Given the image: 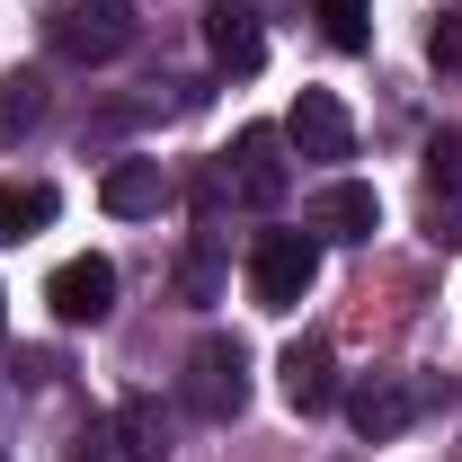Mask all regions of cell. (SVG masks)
Masks as SVG:
<instances>
[{"instance_id": "obj_9", "label": "cell", "mask_w": 462, "mask_h": 462, "mask_svg": "<svg viewBox=\"0 0 462 462\" xmlns=\"http://www.w3.org/2000/svg\"><path fill=\"white\" fill-rule=\"evenodd\" d=\"M98 205L125 214V223H134V214H161V205H170V170H161V161H116L107 187H98Z\"/></svg>"}, {"instance_id": "obj_1", "label": "cell", "mask_w": 462, "mask_h": 462, "mask_svg": "<svg viewBox=\"0 0 462 462\" xmlns=\"http://www.w3.org/2000/svg\"><path fill=\"white\" fill-rule=\"evenodd\" d=\"M320 276V240L311 231H258V249H249V302L258 311H293L302 293Z\"/></svg>"}, {"instance_id": "obj_5", "label": "cell", "mask_w": 462, "mask_h": 462, "mask_svg": "<svg viewBox=\"0 0 462 462\" xmlns=\"http://www.w3.org/2000/svg\"><path fill=\"white\" fill-rule=\"evenodd\" d=\"M285 143L302 161H346V152H356V116L338 107V89H302L293 116H285Z\"/></svg>"}, {"instance_id": "obj_3", "label": "cell", "mask_w": 462, "mask_h": 462, "mask_svg": "<svg viewBox=\"0 0 462 462\" xmlns=\"http://www.w3.org/2000/svg\"><path fill=\"white\" fill-rule=\"evenodd\" d=\"M134 45V9L125 0H71L54 18V54H71V62H116Z\"/></svg>"}, {"instance_id": "obj_4", "label": "cell", "mask_w": 462, "mask_h": 462, "mask_svg": "<svg viewBox=\"0 0 462 462\" xmlns=\"http://www.w3.org/2000/svg\"><path fill=\"white\" fill-rule=\"evenodd\" d=\"M45 302H54L62 329H98L116 311V267L107 258H62L54 276H45Z\"/></svg>"}, {"instance_id": "obj_12", "label": "cell", "mask_w": 462, "mask_h": 462, "mask_svg": "<svg viewBox=\"0 0 462 462\" xmlns=\"http://www.w3.org/2000/svg\"><path fill=\"white\" fill-rule=\"evenodd\" d=\"M62 214L54 187H0V249H18V240H36V231Z\"/></svg>"}, {"instance_id": "obj_13", "label": "cell", "mask_w": 462, "mask_h": 462, "mask_svg": "<svg viewBox=\"0 0 462 462\" xmlns=\"http://www.w3.org/2000/svg\"><path fill=\"white\" fill-rule=\"evenodd\" d=\"M45 125V80L36 71H9L0 80V143H18V134H36Z\"/></svg>"}, {"instance_id": "obj_7", "label": "cell", "mask_w": 462, "mask_h": 462, "mask_svg": "<svg viewBox=\"0 0 462 462\" xmlns=\"http://www.w3.org/2000/svg\"><path fill=\"white\" fill-rule=\"evenodd\" d=\"M311 231H329V240H374V231H383V196L356 187V178H338V187L311 196Z\"/></svg>"}, {"instance_id": "obj_10", "label": "cell", "mask_w": 462, "mask_h": 462, "mask_svg": "<svg viewBox=\"0 0 462 462\" xmlns=\"http://www.w3.org/2000/svg\"><path fill=\"white\" fill-rule=\"evenodd\" d=\"M205 45H214V62H223V71H258V62H267V36H258V18H249L240 0H223V9H214Z\"/></svg>"}, {"instance_id": "obj_11", "label": "cell", "mask_w": 462, "mask_h": 462, "mask_svg": "<svg viewBox=\"0 0 462 462\" xmlns=\"http://www.w3.org/2000/svg\"><path fill=\"white\" fill-rule=\"evenodd\" d=\"M276 143H285V134H267V125H249V134H240V196H249V205H276V196H285Z\"/></svg>"}, {"instance_id": "obj_14", "label": "cell", "mask_w": 462, "mask_h": 462, "mask_svg": "<svg viewBox=\"0 0 462 462\" xmlns=\"http://www.w3.org/2000/svg\"><path fill=\"white\" fill-rule=\"evenodd\" d=\"M311 9H320V36H329L338 54H365V45H374V9H365V0H311Z\"/></svg>"}, {"instance_id": "obj_17", "label": "cell", "mask_w": 462, "mask_h": 462, "mask_svg": "<svg viewBox=\"0 0 462 462\" xmlns=\"http://www.w3.org/2000/svg\"><path fill=\"white\" fill-rule=\"evenodd\" d=\"M427 54L445 62V71H462V18H436V36H427Z\"/></svg>"}, {"instance_id": "obj_2", "label": "cell", "mask_w": 462, "mask_h": 462, "mask_svg": "<svg viewBox=\"0 0 462 462\" xmlns=\"http://www.w3.org/2000/svg\"><path fill=\"white\" fill-rule=\"evenodd\" d=\"M187 409L196 418H240V401H249V356H240V338H196V356H187Z\"/></svg>"}, {"instance_id": "obj_6", "label": "cell", "mask_w": 462, "mask_h": 462, "mask_svg": "<svg viewBox=\"0 0 462 462\" xmlns=\"http://www.w3.org/2000/svg\"><path fill=\"white\" fill-rule=\"evenodd\" d=\"M276 392H285L293 418H320V409L338 401V365H329V346H320V338H293L285 356H276Z\"/></svg>"}, {"instance_id": "obj_15", "label": "cell", "mask_w": 462, "mask_h": 462, "mask_svg": "<svg viewBox=\"0 0 462 462\" xmlns=\"http://www.w3.org/2000/svg\"><path fill=\"white\" fill-rule=\"evenodd\" d=\"M116 427H125V454H134V462H161V454H170V427H161V409H152V401H125V409H116Z\"/></svg>"}, {"instance_id": "obj_16", "label": "cell", "mask_w": 462, "mask_h": 462, "mask_svg": "<svg viewBox=\"0 0 462 462\" xmlns=\"http://www.w3.org/2000/svg\"><path fill=\"white\" fill-rule=\"evenodd\" d=\"M427 178L462 196V134H436V143H427Z\"/></svg>"}, {"instance_id": "obj_8", "label": "cell", "mask_w": 462, "mask_h": 462, "mask_svg": "<svg viewBox=\"0 0 462 462\" xmlns=\"http://www.w3.org/2000/svg\"><path fill=\"white\" fill-rule=\"evenodd\" d=\"M346 418H356V436H374V445H383V436H401L409 418H418V392L392 383V374H374V383H356V392H346Z\"/></svg>"}]
</instances>
